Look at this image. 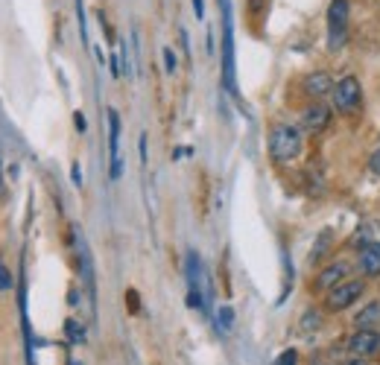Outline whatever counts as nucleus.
<instances>
[{
  "instance_id": "nucleus-26",
  "label": "nucleus",
  "mask_w": 380,
  "mask_h": 365,
  "mask_svg": "<svg viewBox=\"0 0 380 365\" xmlns=\"http://www.w3.org/2000/svg\"><path fill=\"white\" fill-rule=\"evenodd\" d=\"M194 12H196V21H205V0H194Z\"/></svg>"
},
{
  "instance_id": "nucleus-15",
  "label": "nucleus",
  "mask_w": 380,
  "mask_h": 365,
  "mask_svg": "<svg viewBox=\"0 0 380 365\" xmlns=\"http://www.w3.org/2000/svg\"><path fill=\"white\" fill-rule=\"evenodd\" d=\"M65 336H68L71 345H82L85 336H88V333H85V324L76 322V319H68V322H65Z\"/></svg>"
},
{
  "instance_id": "nucleus-1",
  "label": "nucleus",
  "mask_w": 380,
  "mask_h": 365,
  "mask_svg": "<svg viewBox=\"0 0 380 365\" xmlns=\"http://www.w3.org/2000/svg\"><path fill=\"white\" fill-rule=\"evenodd\" d=\"M184 275H187V307L194 310H211V301H214V287L211 278L199 260L196 252H187L184 257Z\"/></svg>"
},
{
  "instance_id": "nucleus-18",
  "label": "nucleus",
  "mask_w": 380,
  "mask_h": 365,
  "mask_svg": "<svg viewBox=\"0 0 380 365\" xmlns=\"http://www.w3.org/2000/svg\"><path fill=\"white\" fill-rule=\"evenodd\" d=\"M272 365H299V351L296 348H287V351H281L278 359Z\"/></svg>"
},
{
  "instance_id": "nucleus-20",
  "label": "nucleus",
  "mask_w": 380,
  "mask_h": 365,
  "mask_svg": "<svg viewBox=\"0 0 380 365\" xmlns=\"http://www.w3.org/2000/svg\"><path fill=\"white\" fill-rule=\"evenodd\" d=\"M12 289V272L6 269V263L0 260V292H9Z\"/></svg>"
},
{
  "instance_id": "nucleus-3",
  "label": "nucleus",
  "mask_w": 380,
  "mask_h": 365,
  "mask_svg": "<svg viewBox=\"0 0 380 365\" xmlns=\"http://www.w3.org/2000/svg\"><path fill=\"white\" fill-rule=\"evenodd\" d=\"M223 12V88L231 97H237V76H234V12L231 0H219Z\"/></svg>"
},
{
  "instance_id": "nucleus-22",
  "label": "nucleus",
  "mask_w": 380,
  "mask_h": 365,
  "mask_svg": "<svg viewBox=\"0 0 380 365\" xmlns=\"http://www.w3.org/2000/svg\"><path fill=\"white\" fill-rule=\"evenodd\" d=\"M76 15H79V33H82V41L88 44V24H85V6H82V0H76Z\"/></svg>"
},
{
  "instance_id": "nucleus-2",
  "label": "nucleus",
  "mask_w": 380,
  "mask_h": 365,
  "mask_svg": "<svg viewBox=\"0 0 380 365\" xmlns=\"http://www.w3.org/2000/svg\"><path fill=\"white\" fill-rule=\"evenodd\" d=\"M301 155V129L290 123H278L269 132V158L278 164H290Z\"/></svg>"
},
{
  "instance_id": "nucleus-4",
  "label": "nucleus",
  "mask_w": 380,
  "mask_h": 365,
  "mask_svg": "<svg viewBox=\"0 0 380 365\" xmlns=\"http://www.w3.org/2000/svg\"><path fill=\"white\" fill-rule=\"evenodd\" d=\"M348 0H331L328 6V50L339 53L348 44Z\"/></svg>"
},
{
  "instance_id": "nucleus-5",
  "label": "nucleus",
  "mask_w": 380,
  "mask_h": 365,
  "mask_svg": "<svg viewBox=\"0 0 380 365\" xmlns=\"http://www.w3.org/2000/svg\"><path fill=\"white\" fill-rule=\"evenodd\" d=\"M366 295V281H357V278H345L342 284H336L328 298H325V310L331 313H342L348 307H354V304Z\"/></svg>"
},
{
  "instance_id": "nucleus-7",
  "label": "nucleus",
  "mask_w": 380,
  "mask_h": 365,
  "mask_svg": "<svg viewBox=\"0 0 380 365\" xmlns=\"http://www.w3.org/2000/svg\"><path fill=\"white\" fill-rule=\"evenodd\" d=\"M348 354L354 359H371L380 351V333L377 330H357L351 339H348Z\"/></svg>"
},
{
  "instance_id": "nucleus-6",
  "label": "nucleus",
  "mask_w": 380,
  "mask_h": 365,
  "mask_svg": "<svg viewBox=\"0 0 380 365\" xmlns=\"http://www.w3.org/2000/svg\"><path fill=\"white\" fill-rule=\"evenodd\" d=\"M334 108L336 111H357L360 103H363V88H360V79L357 76H342L339 82H334Z\"/></svg>"
},
{
  "instance_id": "nucleus-14",
  "label": "nucleus",
  "mask_w": 380,
  "mask_h": 365,
  "mask_svg": "<svg viewBox=\"0 0 380 365\" xmlns=\"http://www.w3.org/2000/svg\"><path fill=\"white\" fill-rule=\"evenodd\" d=\"M354 324H357V330H374V324H380V301L366 304V310L357 313Z\"/></svg>"
},
{
  "instance_id": "nucleus-24",
  "label": "nucleus",
  "mask_w": 380,
  "mask_h": 365,
  "mask_svg": "<svg viewBox=\"0 0 380 365\" xmlns=\"http://www.w3.org/2000/svg\"><path fill=\"white\" fill-rule=\"evenodd\" d=\"M126 301H129V310H132V313H138L141 301H138V292H135V289H129V292H126Z\"/></svg>"
},
{
  "instance_id": "nucleus-11",
  "label": "nucleus",
  "mask_w": 380,
  "mask_h": 365,
  "mask_svg": "<svg viewBox=\"0 0 380 365\" xmlns=\"http://www.w3.org/2000/svg\"><path fill=\"white\" fill-rule=\"evenodd\" d=\"M357 269L366 278H380V242H363L357 252Z\"/></svg>"
},
{
  "instance_id": "nucleus-19",
  "label": "nucleus",
  "mask_w": 380,
  "mask_h": 365,
  "mask_svg": "<svg viewBox=\"0 0 380 365\" xmlns=\"http://www.w3.org/2000/svg\"><path fill=\"white\" fill-rule=\"evenodd\" d=\"M269 4H272V0H249V12H251V18H264L266 9H269Z\"/></svg>"
},
{
  "instance_id": "nucleus-17",
  "label": "nucleus",
  "mask_w": 380,
  "mask_h": 365,
  "mask_svg": "<svg viewBox=\"0 0 380 365\" xmlns=\"http://www.w3.org/2000/svg\"><path fill=\"white\" fill-rule=\"evenodd\" d=\"M216 327L223 330V333H229V330L234 327V310L229 307V304H226V307H219V310H216Z\"/></svg>"
},
{
  "instance_id": "nucleus-27",
  "label": "nucleus",
  "mask_w": 380,
  "mask_h": 365,
  "mask_svg": "<svg viewBox=\"0 0 380 365\" xmlns=\"http://www.w3.org/2000/svg\"><path fill=\"white\" fill-rule=\"evenodd\" d=\"M71 178H74V185H76V187H82V170H79V164L71 167Z\"/></svg>"
},
{
  "instance_id": "nucleus-10",
  "label": "nucleus",
  "mask_w": 380,
  "mask_h": 365,
  "mask_svg": "<svg viewBox=\"0 0 380 365\" xmlns=\"http://www.w3.org/2000/svg\"><path fill=\"white\" fill-rule=\"evenodd\" d=\"M348 272H351V263H348V260H334V263H328V266L319 272V275H316V289L331 292L336 284L345 281Z\"/></svg>"
},
{
  "instance_id": "nucleus-8",
  "label": "nucleus",
  "mask_w": 380,
  "mask_h": 365,
  "mask_svg": "<svg viewBox=\"0 0 380 365\" xmlns=\"http://www.w3.org/2000/svg\"><path fill=\"white\" fill-rule=\"evenodd\" d=\"M109 161H111V181L123 175V158H120V117L114 108H109Z\"/></svg>"
},
{
  "instance_id": "nucleus-21",
  "label": "nucleus",
  "mask_w": 380,
  "mask_h": 365,
  "mask_svg": "<svg viewBox=\"0 0 380 365\" xmlns=\"http://www.w3.org/2000/svg\"><path fill=\"white\" fill-rule=\"evenodd\" d=\"M164 71L167 73H176L179 71V58H176V53L170 47H164Z\"/></svg>"
},
{
  "instance_id": "nucleus-9",
  "label": "nucleus",
  "mask_w": 380,
  "mask_h": 365,
  "mask_svg": "<svg viewBox=\"0 0 380 365\" xmlns=\"http://www.w3.org/2000/svg\"><path fill=\"white\" fill-rule=\"evenodd\" d=\"M328 123H331V108L322 100H313L301 111V129H307V132H325Z\"/></svg>"
},
{
  "instance_id": "nucleus-29",
  "label": "nucleus",
  "mask_w": 380,
  "mask_h": 365,
  "mask_svg": "<svg viewBox=\"0 0 380 365\" xmlns=\"http://www.w3.org/2000/svg\"><path fill=\"white\" fill-rule=\"evenodd\" d=\"M181 155H190V149H187V146H179V149L173 152V158H176V161H179Z\"/></svg>"
},
{
  "instance_id": "nucleus-16",
  "label": "nucleus",
  "mask_w": 380,
  "mask_h": 365,
  "mask_svg": "<svg viewBox=\"0 0 380 365\" xmlns=\"http://www.w3.org/2000/svg\"><path fill=\"white\" fill-rule=\"evenodd\" d=\"M322 322H325V316H322L319 310H307V313L301 316V330H304V333H313V330L322 327Z\"/></svg>"
},
{
  "instance_id": "nucleus-25",
  "label": "nucleus",
  "mask_w": 380,
  "mask_h": 365,
  "mask_svg": "<svg viewBox=\"0 0 380 365\" xmlns=\"http://www.w3.org/2000/svg\"><path fill=\"white\" fill-rule=\"evenodd\" d=\"M74 126H76L79 132H85L88 123H85V114H82V111H74Z\"/></svg>"
},
{
  "instance_id": "nucleus-30",
  "label": "nucleus",
  "mask_w": 380,
  "mask_h": 365,
  "mask_svg": "<svg viewBox=\"0 0 380 365\" xmlns=\"http://www.w3.org/2000/svg\"><path fill=\"white\" fill-rule=\"evenodd\" d=\"M71 365H82V362H71Z\"/></svg>"
},
{
  "instance_id": "nucleus-12",
  "label": "nucleus",
  "mask_w": 380,
  "mask_h": 365,
  "mask_svg": "<svg viewBox=\"0 0 380 365\" xmlns=\"http://www.w3.org/2000/svg\"><path fill=\"white\" fill-rule=\"evenodd\" d=\"M331 91H334V79H331L328 71H313V73L304 76V94L310 100H322V97L331 94Z\"/></svg>"
},
{
  "instance_id": "nucleus-13",
  "label": "nucleus",
  "mask_w": 380,
  "mask_h": 365,
  "mask_svg": "<svg viewBox=\"0 0 380 365\" xmlns=\"http://www.w3.org/2000/svg\"><path fill=\"white\" fill-rule=\"evenodd\" d=\"M331 249H334V231H331V228H325L319 237H316V242H313L310 263H313V266H316V263H322V260L331 255Z\"/></svg>"
},
{
  "instance_id": "nucleus-28",
  "label": "nucleus",
  "mask_w": 380,
  "mask_h": 365,
  "mask_svg": "<svg viewBox=\"0 0 380 365\" xmlns=\"http://www.w3.org/2000/svg\"><path fill=\"white\" fill-rule=\"evenodd\" d=\"M138 149H141V164H146V135H141V143H138Z\"/></svg>"
},
{
  "instance_id": "nucleus-23",
  "label": "nucleus",
  "mask_w": 380,
  "mask_h": 365,
  "mask_svg": "<svg viewBox=\"0 0 380 365\" xmlns=\"http://www.w3.org/2000/svg\"><path fill=\"white\" fill-rule=\"evenodd\" d=\"M369 170H371L374 175H380V149L369 155Z\"/></svg>"
}]
</instances>
